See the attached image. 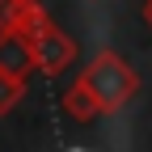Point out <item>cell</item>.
<instances>
[{"label":"cell","mask_w":152,"mask_h":152,"mask_svg":"<svg viewBox=\"0 0 152 152\" xmlns=\"http://www.w3.org/2000/svg\"><path fill=\"white\" fill-rule=\"evenodd\" d=\"M76 80L89 89V97L97 102L102 114H118V110L140 93V76H135V68H131L118 51H110V47L93 55V59L80 68Z\"/></svg>","instance_id":"cell-1"},{"label":"cell","mask_w":152,"mask_h":152,"mask_svg":"<svg viewBox=\"0 0 152 152\" xmlns=\"http://www.w3.org/2000/svg\"><path fill=\"white\" fill-rule=\"evenodd\" d=\"M30 47H34V68L42 72V76H59V72H68L72 59H76V42H72V38L55 26V21L38 34Z\"/></svg>","instance_id":"cell-2"},{"label":"cell","mask_w":152,"mask_h":152,"mask_svg":"<svg viewBox=\"0 0 152 152\" xmlns=\"http://www.w3.org/2000/svg\"><path fill=\"white\" fill-rule=\"evenodd\" d=\"M30 72H34V47L26 42L21 34L0 30V76H9V80H26Z\"/></svg>","instance_id":"cell-3"},{"label":"cell","mask_w":152,"mask_h":152,"mask_svg":"<svg viewBox=\"0 0 152 152\" xmlns=\"http://www.w3.org/2000/svg\"><path fill=\"white\" fill-rule=\"evenodd\" d=\"M59 102H64V114H68V118H76V123H93V118L102 114V110H97V102L89 97V89H85L80 80H72V85H68V93H64Z\"/></svg>","instance_id":"cell-4"},{"label":"cell","mask_w":152,"mask_h":152,"mask_svg":"<svg viewBox=\"0 0 152 152\" xmlns=\"http://www.w3.org/2000/svg\"><path fill=\"white\" fill-rule=\"evenodd\" d=\"M21 97H26V80H9V76H0V118L13 114Z\"/></svg>","instance_id":"cell-5"},{"label":"cell","mask_w":152,"mask_h":152,"mask_svg":"<svg viewBox=\"0 0 152 152\" xmlns=\"http://www.w3.org/2000/svg\"><path fill=\"white\" fill-rule=\"evenodd\" d=\"M26 4H30V0H0V30H13L17 21H21Z\"/></svg>","instance_id":"cell-6"},{"label":"cell","mask_w":152,"mask_h":152,"mask_svg":"<svg viewBox=\"0 0 152 152\" xmlns=\"http://www.w3.org/2000/svg\"><path fill=\"white\" fill-rule=\"evenodd\" d=\"M144 21L152 26V0H144Z\"/></svg>","instance_id":"cell-7"}]
</instances>
